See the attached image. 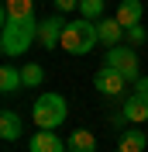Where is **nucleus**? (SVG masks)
Here are the masks:
<instances>
[{"label":"nucleus","instance_id":"obj_1","mask_svg":"<svg viewBox=\"0 0 148 152\" xmlns=\"http://www.w3.org/2000/svg\"><path fill=\"white\" fill-rule=\"evenodd\" d=\"M35 42H38V21H35V14L4 21V35H0V48H4V56H24Z\"/></svg>","mask_w":148,"mask_h":152},{"label":"nucleus","instance_id":"obj_2","mask_svg":"<svg viewBox=\"0 0 148 152\" xmlns=\"http://www.w3.org/2000/svg\"><path fill=\"white\" fill-rule=\"evenodd\" d=\"M96 42H100V35H96V24L90 18H76L62 31V48L69 56H86V52H93Z\"/></svg>","mask_w":148,"mask_h":152},{"label":"nucleus","instance_id":"obj_3","mask_svg":"<svg viewBox=\"0 0 148 152\" xmlns=\"http://www.w3.org/2000/svg\"><path fill=\"white\" fill-rule=\"evenodd\" d=\"M31 118H35L38 128H48V132H55L59 124L69 118V104H65V97L62 94H41L35 100V107H31Z\"/></svg>","mask_w":148,"mask_h":152},{"label":"nucleus","instance_id":"obj_4","mask_svg":"<svg viewBox=\"0 0 148 152\" xmlns=\"http://www.w3.org/2000/svg\"><path fill=\"white\" fill-rule=\"evenodd\" d=\"M103 62L114 66L124 80H131V83L141 76V73H138V56H134V48H131V45H114V48H107V59H103Z\"/></svg>","mask_w":148,"mask_h":152},{"label":"nucleus","instance_id":"obj_5","mask_svg":"<svg viewBox=\"0 0 148 152\" xmlns=\"http://www.w3.org/2000/svg\"><path fill=\"white\" fill-rule=\"evenodd\" d=\"M124 83H128V80H124L114 66H107V62H103V69H96V76H93V86H96L103 97H120L124 94Z\"/></svg>","mask_w":148,"mask_h":152},{"label":"nucleus","instance_id":"obj_6","mask_svg":"<svg viewBox=\"0 0 148 152\" xmlns=\"http://www.w3.org/2000/svg\"><path fill=\"white\" fill-rule=\"evenodd\" d=\"M62 31H65V21L59 14H52L48 21L38 24V45L45 48V52H52L55 45H62Z\"/></svg>","mask_w":148,"mask_h":152},{"label":"nucleus","instance_id":"obj_7","mask_svg":"<svg viewBox=\"0 0 148 152\" xmlns=\"http://www.w3.org/2000/svg\"><path fill=\"white\" fill-rule=\"evenodd\" d=\"M28 152H69V142H62L48 128H38V135L28 142Z\"/></svg>","mask_w":148,"mask_h":152},{"label":"nucleus","instance_id":"obj_8","mask_svg":"<svg viewBox=\"0 0 148 152\" xmlns=\"http://www.w3.org/2000/svg\"><path fill=\"white\" fill-rule=\"evenodd\" d=\"M124 31H128V28H124V24H120L117 18H100V21H96V35H100V42H103L107 48L120 45V38H124Z\"/></svg>","mask_w":148,"mask_h":152},{"label":"nucleus","instance_id":"obj_9","mask_svg":"<svg viewBox=\"0 0 148 152\" xmlns=\"http://www.w3.org/2000/svg\"><path fill=\"white\" fill-rule=\"evenodd\" d=\"M124 118L128 121H148V94H131L124 100Z\"/></svg>","mask_w":148,"mask_h":152},{"label":"nucleus","instance_id":"obj_10","mask_svg":"<svg viewBox=\"0 0 148 152\" xmlns=\"http://www.w3.org/2000/svg\"><path fill=\"white\" fill-rule=\"evenodd\" d=\"M0 138L4 142H17L21 138V114L17 111H4L0 114Z\"/></svg>","mask_w":148,"mask_h":152},{"label":"nucleus","instance_id":"obj_11","mask_svg":"<svg viewBox=\"0 0 148 152\" xmlns=\"http://www.w3.org/2000/svg\"><path fill=\"white\" fill-rule=\"evenodd\" d=\"M141 0H120V7H117V14L114 18L124 24V28H131V24H141Z\"/></svg>","mask_w":148,"mask_h":152},{"label":"nucleus","instance_id":"obj_12","mask_svg":"<svg viewBox=\"0 0 148 152\" xmlns=\"http://www.w3.org/2000/svg\"><path fill=\"white\" fill-rule=\"evenodd\" d=\"M65 142H69V152H96V138L90 128H76Z\"/></svg>","mask_w":148,"mask_h":152},{"label":"nucleus","instance_id":"obj_13","mask_svg":"<svg viewBox=\"0 0 148 152\" xmlns=\"http://www.w3.org/2000/svg\"><path fill=\"white\" fill-rule=\"evenodd\" d=\"M21 86H24V83H21V69L10 66V62H4V69H0V94L10 97V94H17Z\"/></svg>","mask_w":148,"mask_h":152},{"label":"nucleus","instance_id":"obj_14","mask_svg":"<svg viewBox=\"0 0 148 152\" xmlns=\"http://www.w3.org/2000/svg\"><path fill=\"white\" fill-rule=\"evenodd\" d=\"M4 21H14V18H28V14H35V7H31V0H4Z\"/></svg>","mask_w":148,"mask_h":152},{"label":"nucleus","instance_id":"obj_15","mask_svg":"<svg viewBox=\"0 0 148 152\" xmlns=\"http://www.w3.org/2000/svg\"><path fill=\"white\" fill-rule=\"evenodd\" d=\"M21 83L28 86V90L41 86V83H45V69L38 66V62H24V66H21Z\"/></svg>","mask_w":148,"mask_h":152},{"label":"nucleus","instance_id":"obj_16","mask_svg":"<svg viewBox=\"0 0 148 152\" xmlns=\"http://www.w3.org/2000/svg\"><path fill=\"white\" fill-rule=\"evenodd\" d=\"M145 145H148V138H145V132H128V135H120V145L117 149L120 152H145Z\"/></svg>","mask_w":148,"mask_h":152},{"label":"nucleus","instance_id":"obj_17","mask_svg":"<svg viewBox=\"0 0 148 152\" xmlns=\"http://www.w3.org/2000/svg\"><path fill=\"white\" fill-rule=\"evenodd\" d=\"M79 18L100 21L103 18V0H79Z\"/></svg>","mask_w":148,"mask_h":152},{"label":"nucleus","instance_id":"obj_18","mask_svg":"<svg viewBox=\"0 0 148 152\" xmlns=\"http://www.w3.org/2000/svg\"><path fill=\"white\" fill-rule=\"evenodd\" d=\"M124 38H128L131 45H141V42H145V38H148V31L141 28V24H131V28L124 31Z\"/></svg>","mask_w":148,"mask_h":152},{"label":"nucleus","instance_id":"obj_19","mask_svg":"<svg viewBox=\"0 0 148 152\" xmlns=\"http://www.w3.org/2000/svg\"><path fill=\"white\" fill-rule=\"evenodd\" d=\"M52 4H55L62 14H69V10H76V7H79V0H52Z\"/></svg>","mask_w":148,"mask_h":152},{"label":"nucleus","instance_id":"obj_20","mask_svg":"<svg viewBox=\"0 0 148 152\" xmlns=\"http://www.w3.org/2000/svg\"><path fill=\"white\" fill-rule=\"evenodd\" d=\"M134 94H148V76H138L134 80Z\"/></svg>","mask_w":148,"mask_h":152},{"label":"nucleus","instance_id":"obj_21","mask_svg":"<svg viewBox=\"0 0 148 152\" xmlns=\"http://www.w3.org/2000/svg\"><path fill=\"white\" fill-rule=\"evenodd\" d=\"M117 152H120V149H117Z\"/></svg>","mask_w":148,"mask_h":152}]
</instances>
